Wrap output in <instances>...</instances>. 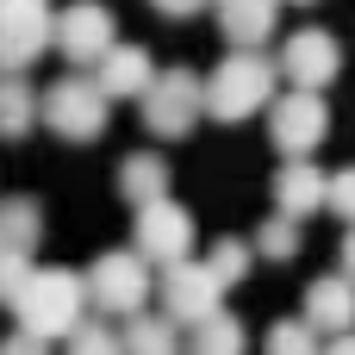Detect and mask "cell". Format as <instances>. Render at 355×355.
<instances>
[{"mask_svg":"<svg viewBox=\"0 0 355 355\" xmlns=\"http://www.w3.org/2000/svg\"><path fill=\"white\" fill-rule=\"evenodd\" d=\"M87 312H94L87 306V275H75V268H37L25 281L19 306H12L19 331H31L44 343H62L75 324H87Z\"/></svg>","mask_w":355,"mask_h":355,"instance_id":"obj_1","label":"cell"},{"mask_svg":"<svg viewBox=\"0 0 355 355\" xmlns=\"http://www.w3.org/2000/svg\"><path fill=\"white\" fill-rule=\"evenodd\" d=\"M275 81H281V69H275L262 50H231V56L206 75V119H218V125H243V119L268 112Z\"/></svg>","mask_w":355,"mask_h":355,"instance_id":"obj_2","label":"cell"},{"mask_svg":"<svg viewBox=\"0 0 355 355\" xmlns=\"http://www.w3.org/2000/svg\"><path fill=\"white\" fill-rule=\"evenodd\" d=\"M37 119L62 137V144H94V137H106V125H112V94L94 81V75H56L44 94H37Z\"/></svg>","mask_w":355,"mask_h":355,"instance_id":"obj_3","label":"cell"},{"mask_svg":"<svg viewBox=\"0 0 355 355\" xmlns=\"http://www.w3.org/2000/svg\"><path fill=\"white\" fill-rule=\"evenodd\" d=\"M156 262H144L137 250H106V256H94V268H87V306L100 312V318H137L144 306H150V293H156V275H150Z\"/></svg>","mask_w":355,"mask_h":355,"instance_id":"obj_4","label":"cell"},{"mask_svg":"<svg viewBox=\"0 0 355 355\" xmlns=\"http://www.w3.org/2000/svg\"><path fill=\"white\" fill-rule=\"evenodd\" d=\"M137 112H144V125L156 137H187L206 119V81L193 69H156V81L137 100Z\"/></svg>","mask_w":355,"mask_h":355,"instance_id":"obj_5","label":"cell"},{"mask_svg":"<svg viewBox=\"0 0 355 355\" xmlns=\"http://www.w3.org/2000/svg\"><path fill=\"white\" fill-rule=\"evenodd\" d=\"M225 281L212 275V262H193V256H181V262H168L162 275H156V300H162V312L181 324V331H193V324H206L212 312H225Z\"/></svg>","mask_w":355,"mask_h":355,"instance_id":"obj_6","label":"cell"},{"mask_svg":"<svg viewBox=\"0 0 355 355\" xmlns=\"http://www.w3.org/2000/svg\"><path fill=\"white\" fill-rule=\"evenodd\" d=\"M275 69L287 75V87L324 94V87H337V75H343V44H337L324 25H300V31H287V44L275 50Z\"/></svg>","mask_w":355,"mask_h":355,"instance_id":"obj_7","label":"cell"},{"mask_svg":"<svg viewBox=\"0 0 355 355\" xmlns=\"http://www.w3.org/2000/svg\"><path fill=\"white\" fill-rule=\"evenodd\" d=\"M193 212L168 193V200H150V206H137V218H131V250L144 256V262H156V268H168V262H181V256H193Z\"/></svg>","mask_w":355,"mask_h":355,"instance_id":"obj_8","label":"cell"},{"mask_svg":"<svg viewBox=\"0 0 355 355\" xmlns=\"http://www.w3.org/2000/svg\"><path fill=\"white\" fill-rule=\"evenodd\" d=\"M44 50H56V6L50 0H0V69L25 75Z\"/></svg>","mask_w":355,"mask_h":355,"instance_id":"obj_9","label":"cell"},{"mask_svg":"<svg viewBox=\"0 0 355 355\" xmlns=\"http://www.w3.org/2000/svg\"><path fill=\"white\" fill-rule=\"evenodd\" d=\"M331 131V112H324V94H306V87H287L268 100V137L281 156H312Z\"/></svg>","mask_w":355,"mask_h":355,"instance_id":"obj_10","label":"cell"},{"mask_svg":"<svg viewBox=\"0 0 355 355\" xmlns=\"http://www.w3.org/2000/svg\"><path fill=\"white\" fill-rule=\"evenodd\" d=\"M112 44H119V19H112V6H100V0H75V6L56 12V50H62V62L94 69Z\"/></svg>","mask_w":355,"mask_h":355,"instance_id":"obj_11","label":"cell"},{"mask_svg":"<svg viewBox=\"0 0 355 355\" xmlns=\"http://www.w3.org/2000/svg\"><path fill=\"white\" fill-rule=\"evenodd\" d=\"M324 168L312 162V156H281V168H275V212H287V218H312L318 206H324Z\"/></svg>","mask_w":355,"mask_h":355,"instance_id":"obj_12","label":"cell"},{"mask_svg":"<svg viewBox=\"0 0 355 355\" xmlns=\"http://www.w3.org/2000/svg\"><path fill=\"white\" fill-rule=\"evenodd\" d=\"M212 12H218V31L231 50H262L275 37L281 0H212Z\"/></svg>","mask_w":355,"mask_h":355,"instance_id":"obj_13","label":"cell"},{"mask_svg":"<svg viewBox=\"0 0 355 355\" xmlns=\"http://www.w3.org/2000/svg\"><path fill=\"white\" fill-rule=\"evenodd\" d=\"M94 81L112 94V100H144V87L156 81V62L144 44H112L100 62H94Z\"/></svg>","mask_w":355,"mask_h":355,"instance_id":"obj_14","label":"cell"},{"mask_svg":"<svg viewBox=\"0 0 355 355\" xmlns=\"http://www.w3.org/2000/svg\"><path fill=\"white\" fill-rule=\"evenodd\" d=\"M306 318H312L324 337H337V331H355V281L343 275V268L306 287Z\"/></svg>","mask_w":355,"mask_h":355,"instance_id":"obj_15","label":"cell"},{"mask_svg":"<svg viewBox=\"0 0 355 355\" xmlns=\"http://www.w3.org/2000/svg\"><path fill=\"white\" fill-rule=\"evenodd\" d=\"M168 187H175V168H168L156 150H131V156L119 162V193H125L131 212L150 206V200H168Z\"/></svg>","mask_w":355,"mask_h":355,"instance_id":"obj_16","label":"cell"},{"mask_svg":"<svg viewBox=\"0 0 355 355\" xmlns=\"http://www.w3.org/2000/svg\"><path fill=\"white\" fill-rule=\"evenodd\" d=\"M37 237H44V206L25 200V193L0 200V250H25V256H37Z\"/></svg>","mask_w":355,"mask_h":355,"instance_id":"obj_17","label":"cell"},{"mask_svg":"<svg viewBox=\"0 0 355 355\" xmlns=\"http://www.w3.org/2000/svg\"><path fill=\"white\" fill-rule=\"evenodd\" d=\"M125 355H181V324L168 312H137L125 318Z\"/></svg>","mask_w":355,"mask_h":355,"instance_id":"obj_18","label":"cell"},{"mask_svg":"<svg viewBox=\"0 0 355 355\" xmlns=\"http://www.w3.org/2000/svg\"><path fill=\"white\" fill-rule=\"evenodd\" d=\"M31 125H37V94L25 87V75L0 69V137H6V144H19Z\"/></svg>","mask_w":355,"mask_h":355,"instance_id":"obj_19","label":"cell"},{"mask_svg":"<svg viewBox=\"0 0 355 355\" xmlns=\"http://www.w3.org/2000/svg\"><path fill=\"white\" fill-rule=\"evenodd\" d=\"M262 355H324V331L300 312V318H275L268 337H262Z\"/></svg>","mask_w":355,"mask_h":355,"instance_id":"obj_20","label":"cell"},{"mask_svg":"<svg viewBox=\"0 0 355 355\" xmlns=\"http://www.w3.org/2000/svg\"><path fill=\"white\" fill-rule=\"evenodd\" d=\"M187 355H250V337H243V324H237V318L212 312L206 324H193V331H187Z\"/></svg>","mask_w":355,"mask_h":355,"instance_id":"obj_21","label":"cell"},{"mask_svg":"<svg viewBox=\"0 0 355 355\" xmlns=\"http://www.w3.org/2000/svg\"><path fill=\"white\" fill-rule=\"evenodd\" d=\"M300 218H287V212H275V218H262V231H256V256H268V262H293L300 256Z\"/></svg>","mask_w":355,"mask_h":355,"instance_id":"obj_22","label":"cell"},{"mask_svg":"<svg viewBox=\"0 0 355 355\" xmlns=\"http://www.w3.org/2000/svg\"><path fill=\"white\" fill-rule=\"evenodd\" d=\"M206 262H212V275H218L225 287H237V281H250V268H256V243H243V237H218V243L206 250Z\"/></svg>","mask_w":355,"mask_h":355,"instance_id":"obj_23","label":"cell"},{"mask_svg":"<svg viewBox=\"0 0 355 355\" xmlns=\"http://www.w3.org/2000/svg\"><path fill=\"white\" fill-rule=\"evenodd\" d=\"M62 349L69 355H125V331H106V324H75L69 337H62Z\"/></svg>","mask_w":355,"mask_h":355,"instance_id":"obj_24","label":"cell"},{"mask_svg":"<svg viewBox=\"0 0 355 355\" xmlns=\"http://www.w3.org/2000/svg\"><path fill=\"white\" fill-rule=\"evenodd\" d=\"M37 268H31V256L25 250H0V306L12 312L19 306V293H25V281H31Z\"/></svg>","mask_w":355,"mask_h":355,"instance_id":"obj_25","label":"cell"},{"mask_svg":"<svg viewBox=\"0 0 355 355\" xmlns=\"http://www.w3.org/2000/svg\"><path fill=\"white\" fill-rule=\"evenodd\" d=\"M324 212H337L343 225H355V168H337L324 181Z\"/></svg>","mask_w":355,"mask_h":355,"instance_id":"obj_26","label":"cell"},{"mask_svg":"<svg viewBox=\"0 0 355 355\" xmlns=\"http://www.w3.org/2000/svg\"><path fill=\"white\" fill-rule=\"evenodd\" d=\"M0 355H50V343H44V337H31V331H12V337L0 343Z\"/></svg>","mask_w":355,"mask_h":355,"instance_id":"obj_27","label":"cell"},{"mask_svg":"<svg viewBox=\"0 0 355 355\" xmlns=\"http://www.w3.org/2000/svg\"><path fill=\"white\" fill-rule=\"evenodd\" d=\"M150 6H156L162 19H193V12H206L212 0H150Z\"/></svg>","mask_w":355,"mask_h":355,"instance_id":"obj_28","label":"cell"},{"mask_svg":"<svg viewBox=\"0 0 355 355\" xmlns=\"http://www.w3.org/2000/svg\"><path fill=\"white\" fill-rule=\"evenodd\" d=\"M337 262H343V275H349V281H355V225H349V231H343V250H337Z\"/></svg>","mask_w":355,"mask_h":355,"instance_id":"obj_29","label":"cell"},{"mask_svg":"<svg viewBox=\"0 0 355 355\" xmlns=\"http://www.w3.org/2000/svg\"><path fill=\"white\" fill-rule=\"evenodd\" d=\"M324 355H355V331H337V337L324 343Z\"/></svg>","mask_w":355,"mask_h":355,"instance_id":"obj_30","label":"cell"},{"mask_svg":"<svg viewBox=\"0 0 355 355\" xmlns=\"http://www.w3.org/2000/svg\"><path fill=\"white\" fill-rule=\"evenodd\" d=\"M287 6H318V0H287Z\"/></svg>","mask_w":355,"mask_h":355,"instance_id":"obj_31","label":"cell"}]
</instances>
